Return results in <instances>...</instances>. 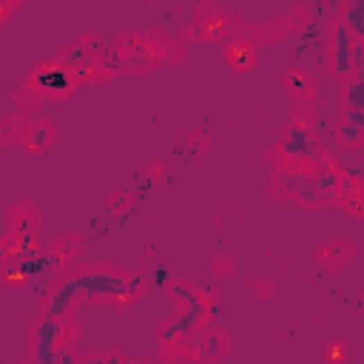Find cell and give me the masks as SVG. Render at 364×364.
Instances as JSON below:
<instances>
[{
    "instance_id": "6da1fadb",
    "label": "cell",
    "mask_w": 364,
    "mask_h": 364,
    "mask_svg": "<svg viewBox=\"0 0 364 364\" xmlns=\"http://www.w3.org/2000/svg\"><path fill=\"white\" fill-rule=\"evenodd\" d=\"M77 299H129V279L123 273H111V270H80L72 273L60 282L49 301H46V313L54 319H66L72 305Z\"/></svg>"
},
{
    "instance_id": "7a4b0ae2",
    "label": "cell",
    "mask_w": 364,
    "mask_h": 364,
    "mask_svg": "<svg viewBox=\"0 0 364 364\" xmlns=\"http://www.w3.org/2000/svg\"><path fill=\"white\" fill-rule=\"evenodd\" d=\"M356 38L347 28V23L339 17L336 23L330 26V40H327V49H330V69L336 77H350L356 72V60H353V51H356Z\"/></svg>"
},
{
    "instance_id": "3957f363",
    "label": "cell",
    "mask_w": 364,
    "mask_h": 364,
    "mask_svg": "<svg viewBox=\"0 0 364 364\" xmlns=\"http://www.w3.org/2000/svg\"><path fill=\"white\" fill-rule=\"evenodd\" d=\"M66 333V319L43 316L35 324V356L28 364H60V339Z\"/></svg>"
},
{
    "instance_id": "277c9868",
    "label": "cell",
    "mask_w": 364,
    "mask_h": 364,
    "mask_svg": "<svg viewBox=\"0 0 364 364\" xmlns=\"http://www.w3.org/2000/svg\"><path fill=\"white\" fill-rule=\"evenodd\" d=\"M282 157L290 163H316L319 160V142L305 123H290L279 142Z\"/></svg>"
},
{
    "instance_id": "5b68a950",
    "label": "cell",
    "mask_w": 364,
    "mask_h": 364,
    "mask_svg": "<svg viewBox=\"0 0 364 364\" xmlns=\"http://www.w3.org/2000/svg\"><path fill=\"white\" fill-rule=\"evenodd\" d=\"M208 313H210V308L205 305V301H194V305H188L171 324H165V327L160 330V339H163L165 345H174V342L188 339L191 333L208 319Z\"/></svg>"
},
{
    "instance_id": "8992f818",
    "label": "cell",
    "mask_w": 364,
    "mask_h": 364,
    "mask_svg": "<svg viewBox=\"0 0 364 364\" xmlns=\"http://www.w3.org/2000/svg\"><path fill=\"white\" fill-rule=\"evenodd\" d=\"M74 83H77V80H74V72H72L69 66H63V63L40 66V69L35 72V77H32V85H35L38 91H43V94H54V97L69 94Z\"/></svg>"
},
{
    "instance_id": "52a82bcc",
    "label": "cell",
    "mask_w": 364,
    "mask_h": 364,
    "mask_svg": "<svg viewBox=\"0 0 364 364\" xmlns=\"http://www.w3.org/2000/svg\"><path fill=\"white\" fill-rule=\"evenodd\" d=\"M322 35H324V23H319V20H308V23H301L299 26V38H296V60H301L305 54H311V51H316V46H319V40H322Z\"/></svg>"
},
{
    "instance_id": "ba28073f",
    "label": "cell",
    "mask_w": 364,
    "mask_h": 364,
    "mask_svg": "<svg viewBox=\"0 0 364 364\" xmlns=\"http://www.w3.org/2000/svg\"><path fill=\"white\" fill-rule=\"evenodd\" d=\"M342 100H345V111H364V69H356V77L347 80Z\"/></svg>"
},
{
    "instance_id": "9c48e42d",
    "label": "cell",
    "mask_w": 364,
    "mask_h": 364,
    "mask_svg": "<svg viewBox=\"0 0 364 364\" xmlns=\"http://www.w3.org/2000/svg\"><path fill=\"white\" fill-rule=\"evenodd\" d=\"M342 20L347 23L353 38L358 43H364V0H347L342 6Z\"/></svg>"
},
{
    "instance_id": "30bf717a",
    "label": "cell",
    "mask_w": 364,
    "mask_h": 364,
    "mask_svg": "<svg viewBox=\"0 0 364 364\" xmlns=\"http://www.w3.org/2000/svg\"><path fill=\"white\" fill-rule=\"evenodd\" d=\"M222 353H225V336H222V333H217V330L205 333V339H202L199 347H197V358H199V361H214V358H220Z\"/></svg>"
},
{
    "instance_id": "8fae6325",
    "label": "cell",
    "mask_w": 364,
    "mask_h": 364,
    "mask_svg": "<svg viewBox=\"0 0 364 364\" xmlns=\"http://www.w3.org/2000/svg\"><path fill=\"white\" fill-rule=\"evenodd\" d=\"M228 63L233 66V69H248L251 63H254V46L248 43V40H236L233 46H228Z\"/></svg>"
},
{
    "instance_id": "7c38bea8",
    "label": "cell",
    "mask_w": 364,
    "mask_h": 364,
    "mask_svg": "<svg viewBox=\"0 0 364 364\" xmlns=\"http://www.w3.org/2000/svg\"><path fill=\"white\" fill-rule=\"evenodd\" d=\"M85 63H94V54H91L88 43H74L72 49L63 51V66H69L72 72L80 69V66H85Z\"/></svg>"
},
{
    "instance_id": "4fadbf2b",
    "label": "cell",
    "mask_w": 364,
    "mask_h": 364,
    "mask_svg": "<svg viewBox=\"0 0 364 364\" xmlns=\"http://www.w3.org/2000/svg\"><path fill=\"white\" fill-rule=\"evenodd\" d=\"M336 140L342 142V145H358V142H364V129H358L356 123H350V119H342V123L336 126Z\"/></svg>"
},
{
    "instance_id": "5bb4252c",
    "label": "cell",
    "mask_w": 364,
    "mask_h": 364,
    "mask_svg": "<svg viewBox=\"0 0 364 364\" xmlns=\"http://www.w3.org/2000/svg\"><path fill=\"white\" fill-rule=\"evenodd\" d=\"M26 148H32V151H43L49 142H51V129L49 126H35L32 131L26 134Z\"/></svg>"
},
{
    "instance_id": "9a60e30c",
    "label": "cell",
    "mask_w": 364,
    "mask_h": 364,
    "mask_svg": "<svg viewBox=\"0 0 364 364\" xmlns=\"http://www.w3.org/2000/svg\"><path fill=\"white\" fill-rule=\"evenodd\" d=\"M339 182H342V176H339L336 171H333V168H322V171L316 174V191H319V197H322V194H330V191H336Z\"/></svg>"
},
{
    "instance_id": "2e32d148",
    "label": "cell",
    "mask_w": 364,
    "mask_h": 364,
    "mask_svg": "<svg viewBox=\"0 0 364 364\" xmlns=\"http://www.w3.org/2000/svg\"><path fill=\"white\" fill-rule=\"evenodd\" d=\"M168 290H171V296H174L176 301H182L185 308H188V305H194V301H202V296H199L191 285H171Z\"/></svg>"
},
{
    "instance_id": "e0dca14e",
    "label": "cell",
    "mask_w": 364,
    "mask_h": 364,
    "mask_svg": "<svg viewBox=\"0 0 364 364\" xmlns=\"http://www.w3.org/2000/svg\"><path fill=\"white\" fill-rule=\"evenodd\" d=\"M157 188V176H151V174H140V185H137V199H148L151 194H154Z\"/></svg>"
},
{
    "instance_id": "ac0fdd59",
    "label": "cell",
    "mask_w": 364,
    "mask_h": 364,
    "mask_svg": "<svg viewBox=\"0 0 364 364\" xmlns=\"http://www.w3.org/2000/svg\"><path fill=\"white\" fill-rule=\"evenodd\" d=\"M100 66H103L106 72H119V69H126V66H129V60H126L123 54H108V57L100 60Z\"/></svg>"
},
{
    "instance_id": "d6986e66",
    "label": "cell",
    "mask_w": 364,
    "mask_h": 364,
    "mask_svg": "<svg viewBox=\"0 0 364 364\" xmlns=\"http://www.w3.org/2000/svg\"><path fill=\"white\" fill-rule=\"evenodd\" d=\"M288 85L296 91V94H308V91H311V83H308V77L301 74V72L290 74V77H288Z\"/></svg>"
},
{
    "instance_id": "ffe728a7",
    "label": "cell",
    "mask_w": 364,
    "mask_h": 364,
    "mask_svg": "<svg viewBox=\"0 0 364 364\" xmlns=\"http://www.w3.org/2000/svg\"><path fill=\"white\" fill-rule=\"evenodd\" d=\"M80 364H123V358H119L117 353H111V356H94V358H83Z\"/></svg>"
},
{
    "instance_id": "44dd1931",
    "label": "cell",
    "mask_w": 364,
    "mask_h": 364,
    "mask_svg": "<svg viewBox=\"0 0 364 364\" xmlns=\"http://www.w3.org/2000/svg\"><path fill=\"white\" fill-rule=\"evenodd\" d=\"M151 282H154L157 288L168 285V267H154V270H151Z\"/></svg>"
},
{
    "instance_id": "7402d4cb",
    "label": "cell",
    "mask_w": 364,
    "mask_h": 364,
    "mask_svg": "<svg viewBox=\"0 0 364 364\" xmlns=\"http://www.w3.org/2000/svg\"><path fill=\"white\" fill-rule=\"evenodd\" d=\"M129 205V197L126 194H117V197H111L108 199V210H111V214H117V210H123Z\"/></svg>"
},
{
    "instance_id": "603a6c76",
    "label": "cell",
    "mask_w": 364,
    "mask_h": 364,
    "mask_svg": "<svg viewBox=\"0 0 364 364\" xmlns=\"http://www.w3.org/2000/svg\"><path fill=\"white\" fill-rule=\"evenodd\" d=\"M94 66H97V60H94V63H85V66L74 69V80H88L91 74H94Z\"/></svg>"
},
{
    "instance_id": "cb8c5ba5",
    "label": "cell",
    "mask_w": 364,
    "mask_h": 364,
    "mask_svg": "<svg viewBox=\"0 0 364 364\" xmlns=\"http://www.w3.org/2000/svg\"><path fill=\"white\" fill-rule=\"evenodd\" d=\"M60 364H80L72 347H60Z\"/></svg>"
},
{
    "instance_id": "d4e9b609",
    "label": "cell",
    "mask_w": 364,
    "mask_h": 364,
    "mask_svg": "<svg viewBox=\"0 0 364 364\" xmlns=\"http://www.w3.org/2000/svg\"><path fill=\"white\" fill-rule=\"evenodd\" d=\"M228 26H231V23H225V20H214V23H210V26H208V35H210V38H217L220 32H225V28H228Z\"/></svg>"
},
{
    "instance_id": "484cf974",
    "label": "cell",
    "mask_w": 364,
    "mask_h": 364,
    "mask_svg": "<svg viewBox=\"0 0 364 364\" xmlns=\"http://www.w3.org/2000/svg\"><path fill=\"white\" fill-rule=\"evenodd\" d=\"M345 119L356 123L358 129H364V111H345Z\"/></svg>"
},
{
    "instance_id": "4316f807",
    "label": "cell",
    "mask_w": 364,
    "mask_h": 364,
    "mask_svg": "<svg viewBox=\"0 0 364 364\" xmlns=\"http://www.w3.org/2000/svg\"><path fill=\"white\" fill-rule=\"evenodd\" d=\"M342 188H345V194H353V191H356L353 179H342V182H339V191H342Z\"/></svg>"
},
{
    "instance_id": "83f0119b",
    "label": "cell",
    "mask_w": 364,
    "mask_h": 364,
    "mask_svg": "<svg viewBox=\"0 0 364 364\" xmlns=\"http://www.w3.org/2000/svg\"><path fill=\"white\" fill-rule=\"evenodd\" d=\"M342 358H345V350H342V347L336 345V347L330 350V361H342Z\"/></svg>"
},
{
    "instance_id": "f1b7e54d",
    "label": "cell",
    "mask_w": 364,
    "mask_h": 364,
    "mask_svg": "<svg viewBox=\"0 0 364 364\" xmlns=\"http://www.w3.org/2000/svg\"><path fill=\"white\" fill-rule=\"evenodd\" d=\"M129 222H131V210H129V214H123V217H119V225H123V228H126Z\"/></svg>"
}]
</instances>
